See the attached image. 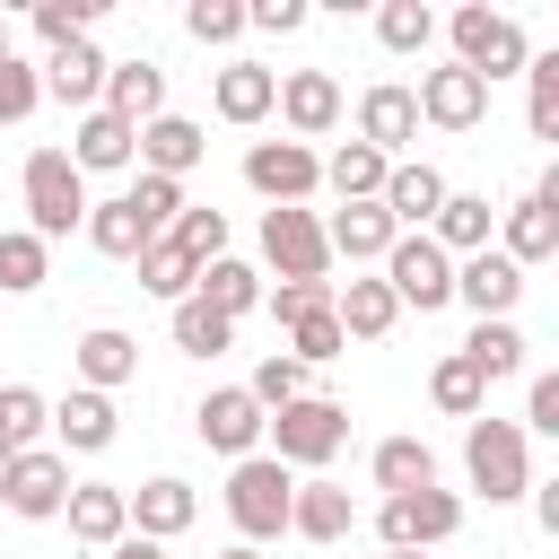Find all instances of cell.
Masks as SVG:
<instances>
[{
	"label": "cell",
	"instance_id": "1",
	"mask_svg": "<svg viewBox=\"0 0 559 559\" xmlns=\"http://www.w3.org/2000/svg\"><path fill=\"white\" fill-rule=\"evenodd\" d=\"M463 472H472V489H480L489 507H507V498H533V454H524V428L480 411V419L463 428Z\"/></svg>",
	"mask_w": 559,
	"mask_h": 559
},
{
	"label": "cell",
	"instance_id": "2",
	"mask_svg": "<svg viewBox=\"0 0 559 559\" xmlns=\"http://www.w3.org/2000/svg\"><path fill=\"white\" fill-rule=\"evenodd\" d=\"M445 35H454V61H463V70H480L489 87L533 70V44H524V26H515L507 9H480V0H472V9H454V17H445Z\"/></svg>",
	"mask_w": 559,
	"mask_h": 559
},
{
	"label": "cell",
	"instance_id": "3",
	"mask_svg": "<svg viewBox=\"0 0 559 559\" xmlns=\"http://www.w3.org/2000/svg\"><path fill=\"white\" fill-rule=\"evenodd\" d=\"M87 175H79V157L70 148H35L26 157V227L52 245V236H70V227H87Z\"/></svg>",
	"mask_w": 559,
	"mask_h": 559
},
{
	"label": "cell",
	"instance_id": "4",
	"mask_svg": "<svg viewBox=\"0 0 559 559\" xmlns=\"http://www.w3.org/2000/svg\"><path fill=\"white\" fill-rule=\"evenodd\" d=\"M227 515H236L245 542L288 533V515H297V480H288V463H280V454H245V463L227 472Z\"/></svg>",
	"mask_w": 559,
	"mask_h": 559
},
{
	"label": "cell",
	"instance_id": "5",
	"mask_svg": "<svg viewBox=\"0 0 559 559\" xmlns=\"http://www.w3.org/2000/svg\"><path fill=\"white\" fill-rule=\"evenodd\" d=\"M341 445H349V411H341L332 393H306V402L271 411V454H280L288 472H323Z\"/></svg>",
	"mask_w": 559,
	"mask_h": 559
},
{
	"label": "cell",
	"instance_id": "6",
	"mask_svg": "<svg viewBox=\"0 0 559 559\" xmlns=\"http://www.w3.org/2000/svg\"><path fill=\"white\" fill-rule=\"evenodd\" d=\"M454 271H463V262H454V253H445L428 227H419V236H402V245L384 253V280H393V297H402V306H419V314L454 306Z\"/></svg>",
	"mask_w": 559,
	"mask_h": 559
},
{
	"label": "cell",
	"instance_id": "7",
	"mask_svg": "<svg viewBox=\"0 0 559 559\" xmlns=\"http://www.w3.org/2000/svg\"><path fill=\"white\" fill-rule=\"evenodd\" d=\"M245 183L271 201V210H306V192L323 183V157L306 140H253L245 148Z\"/></svg>",
	"mask_w": 559,
	"mask_h": 559
},
{
	"label": "cell",
	"instance_id": "8",
	"mask_svg": "<svg viewBox=\"0 0 559 559\" xmlns=\"http://www.w3.org/2000/svg\"><path fill=\"white\" fill-rule=\"evenodd\" d=\"M376 533H384V550H437V542L463 533V498H454V489L384 498V507H376Z\"/></svg>",
	"mask_w": 559,
	"mask_h": 559
},
{
	"label": "cell",
	"instance_id": "9",
	"mask_svg": "<svg viewBox=\"0 0 559 559\" xmlns=\"http://www.w3.org/2000/svg\"><path fill=\"white\" fill-rule=\"evenodd\" d=\"M262 262L280 280H323L332 271V236L314 210H262Z\"/></svg>",
	"mask_w": 559,
	"mask_h": 559
},
{
	"label": "cell",
	"instance_id": "10",
	"mask_svg": "<svg viewBox=\"0 0 559 559\" xmlns=\"http://www.w3.org/2000/svg\"><path fill=\"white\" fill-rule=\"evenodd\" d=\"M192 428H201V445H210V454H236V463H245V454L271 437V411L253 402V384H218V393H201Z\"/></svg>",
	"mask_w": 559,
	"mask_h": 559
},
{
	"label": "cell",
	"instance_id": "11",
	"mask_svg": "<svg viewBox=\"0 0 559 559\" xmlns=\"http://www.w3.org/2000/svg\"><path fill=\"white\" fill-rule=\"evenodd\" d=\"M480 114H489V79H480V70H463V61L419 70V122H437V131H472Z\"/></svg>",
	"mask_w": 559,
	"mask_h": 559
},
{
	"label": "cell",
	"instance_id": "12",
	"mask_svg": "<svg viewBox=\"0 0 559 559\" xmlns=\"http://www.w3.org/2000/svg\"><path fill=\"white\" fill-rule=\"evenodd\" d=\"M70 454L61 445H35V454H17V472H9V515H26V524H44V515H70Z\"/></svg>",
	"mask_w": 559,
	"mask_h": 559
},
{
	"label": "cell",
	"instance_id": "13",
	"mask_svg": "<svg viewBox=\"0 0 559 559\" xmlns=\"http://www.w3.org/2000/svg\"><path fill=\"white\" fill-rule=\"evenodd\" d=\"M323 236H332V253L358 271V262H384L393 245H402V227H393V210L384 201H341L332 218H323Z\"/></svg>",
	"mask_w": 559,
	"mask_h": 559
},
{
	"label": "cell",
	"instance_id": "14",
	"mask_svg": "<svg viewBox=\"0 0 559 559\" xmlns=\"http://www.w3.org/2000/svg\"><path fill=\"white\" fill-rule=\"evenodd\" d=\"M454 297H463L480 323H507V314H515V297H524V271L489 245V253H472V262L454 271Z\"/></svg>",
	"mask_w": 559,
	"mask_h": 559
},
{
	"label": "cell",
	"instance_id": "15",
	"mask_svg": "<svg viewBox=\"0 0 559 559\" xmlns=\"http://www.w3.org/2000/svg\"><path fill=\"white\" fill-rule=\"evenodd\" d=\"M358 140L384 148V157L411 148V140H419V87H393V79L367 87V96H358Z\"/></svg>",
	"mask_w": 559,
	"mask_h": 559
},
{
	"label": "cell",
	"instance_id": "16",
	"mask_svg": "<svg viewBox=\"0 0 559 559\" xmlns=\"http://www.w3.org/2000/svg\"><path fill=\"white\" fill-rule=\"evenodd\" d=\"M105 79H114V61H105L96 44H61V52L44 61V96H61V105H79V114L105 105Z\"/></svg>",
	"mask_w": 559,
	"mask_h": 559
},
{
	"label": "cell",
	"instance_id": "17",
	"mask_svg": "<svg viewBox=\"0 0 559 559\" xmlns=\"http://www.w3.org/2000/svg\"><path fill=\"white\" fill-rule=\"evenodd\" d=\"M280 114H288L297 140H323V131L341 122V79H332V70H288V79H280Z\"/></svg>",
	"mask_w": 559,
	"mask_h": 559
},
{
	"label": "cell",
	"instance_id": "18",
	"mask_svg": "<svg viewBox=\"0 0 559 559\" xmlns=\"http://www.w3.org/2000/svg\"><path fill=\"white\" fill-rule=\"evenodd\" d=\"M70 157H79V175H114V166H131L140 157V122H122V114H79V131H70Z\"/></svg>",
	"mask_w": 559,
	"mask_h": 559
},
{
	"label": "cell",
	"instance_id": "19",
	"mask_svg": "<svg viewBox=\"0 0 559 559\" xmlns=\"http://www.w3.org/2000/svg\"><path fill=\"white\" fill-rule=\"evenodd\" d=\"M70 367H79V384H87V393H114V384H131V376H140V341H131V332H114V323H96V332H79Z\"/></svg>",
	"mask_w": 559,
	"mask_h": 559
},
{
	"label": "cell",
	"instance_id": "20",
	"mask_svg": "<svg viewBox=\"0 0 559 559\" xmlns=\"http://www.w3.org/2000/svg\"><path fill=\"white\" fill-rule=\"evenodd\" d=\"M70 533H79L87 550H114V542L131 533V489H114V480H79V489H70Z\"/></svg>",
	"mask_w": 559,
	"mask_h": 559
},
{
	"label": "cell",
	"instance_id": "21",
	"mask_svg": "<svg viewBox=\"0 0 559 559\" xmlns=\"http://www.w3.org/2000/svg\"><path fill=\"white\" fill-rule=\"evenodd\" d=\"M201 148H210V140H201V122H183V114H157V122L140 131V175H175V183H183V175L201 166Z\"/></svg>",
	"mask_w": 559,
	"mask_h": 559
},
{
	"label": "cell",
	"instance_id": "22",
	"mask_svg": "<svg viewBox=\"0 0 559 559\" xmlns=\"http://www.w3.org/2000/svg\"><path fill=\"white\" fill-rule=\"evenodd\" d=\"M87 245H96V253H114V262H140V253L157 245V227L140 218V201H131V192H114V201H96V210H87Z\"/></svg>",
	"mask_w": 559,
	"mask_h": 559
},
{
	"label": "cell",
	"instance_id": "23",
	"mask_svg": "<svg viewBox=\"0 0 559 559\" xmlns=\"http://www.w3.org/2000/svg\"><path fill=\"white\" fill-rule=\"evenodd\" d=\"M105 114H122V122H157L166 114V70L157 61H114V79H105Z\"/></svg>",
	"mask_w": 559,
	"mask_h": 559
},
{
	"label": "cell",
	"instance_id": "24",
	"mask_svg": "<svg viewBox=\"0 0 559 559\" xmlns=\"http://www.w3.org/2000/svg\"><path fill=\"white\" fill-rule=\"evenodd\" d=\"M384 210H393V227H402V236L437 227V210H445V175H437V166H393V183H384Z\"/></svg>",
	"mask_w": 559,
	"mask_h": 559
},
{
	"label": "cell",
	"instance_id": "25",
	"mask_svg": "<svg viewBox=\"0 0 559 559\" xmlns=\"http://www.w3.org/2000/svg\"><path fill=\"white\" fill-rule=\"evenodd\" d=\"M52 437H61V454H105L114 445V393H70L61 411H52Z\"/></svg>",
	"mask_w": 559,
	"mask_h": 559
},
{
	"label": "cell",
	"instance_id": "26",
	"mask_svg": "<svg viewBox=\"0 0 559 559\" xmlns=\"http://www.w3.org/2000/svg\"><path fill=\"white\" fill-rule=\"evenodd\" d=\"M192 515H201V498H192V489H183L175 472H166V480H140V489H131V524H140L148 542H175V533H183Z\"/></svg>",
	"mask_w": 559,
	"mask_h": 559
},
{
	"label": "cell",
	"instance_id": "27",
	"mask_svg": "<svg viewBox=\"0 0 559 559\" xmlns=\"http://www.w3.org/2000/svg\"><path fill=\"white\" fill-rule=\"evenodd\" d=\"M210 96H218V114H227V122H262V114L280 105V70H262V61H227Z\"/></svg>",
	"mask_w": 559,
	"mask_h": 559
},
{
	"label": "cell",
	"instance_id": "28",
	"mask_svg": "<svg viewBox=\"0 0 559 559\" xmlns=\"http://www.w3.org/2000/svg\"><path fill=\"white\" fill-rule=\"evenodd\" d=\"M393 323H402V297H393V280H384V271L341 288V332H349V341H384Z\"/></svg>",
	"mask_w": 559,
	"mask_h": 559
},
{
	"label": "cell",
	"instance_id": "29",
	"mask_svg": "<svg viewBox=\"0 0 559 559\" xmlns=\"http://www.w3.org/2000/svg\"><path fill=\"white\" fill-rule=\"evenodd\" d=\"M367 472H376V489H384V498H419V489H437V454H428L419 437H384Z\"/></svg>",
	"mask_w": 559,
	"mask_h": 559
},
{
	"label": "cell",
	"instance_id": "30",
	"mask_svg": "<svg viewBox=\"0 0 559 559\" xmlns=\"http://www.w3.org/2000/svg\"><path fill=\"white\" fill-rule=\"evenodd\" d=\"M323 183H332L341 201H384V183H393V157H384V148H367V140H349V148H332Z\"/></svg>",
	"mask_w": 559,
	"mask_h": 559
},
{
	"label": "cell",
	"instance_id": "31",
	"mask_svg": "<svg viewBox=\"0 0 559 559\" xmlns=\"http://www.w3.org/2000/svg\"><path fill=\"white\" fill-rule=\"evenodd\" d=\"M192 297H210V306H218V314L236 323V314H253V306H262L271 288H262V271H253V262L218 253V262H201V288H192Z\"/></svg>",
	"mask_w": 559,
	"mask_h": 559
},
{
	"label": "cell",
	"instance_id": "32",
	"mask_svg": "<svg viewBox=\"0 0 559 559\" xmlns=\"http://www.w3.org/2000/svg\"><path fill=\"white\" fill-rule=\"evenodd\" d=\"M498 253L524 271V262H559V218L542 210V201H515L507 210V227H498Z\"/></svg>",
	"mask_w": 559,
	"mask_h": 559
},
{
	"label": "cell",
	"instance_id": "33",
	"mask_svg": "<svg viewBox=\"0 0 559 559\" xmlns=\"http://www.w3.org/2000/svg\"><path fill=\"white\" fill-rule=\"evenodd\" d=\"M349 489H332V480H297V515H288V533H306V542H341L349 533Z\"/></svg>",
	"mask_w": 559,
	"mask_h": 559
},
{
	"label": "cell",
	"instance_id": "34",
	"mask_svg": "<svg viewBox=\"0 0 559 559\" xmlns=\"http://www.w3.org/2000/svg\"><path fill=\"white\" fill-rule=\"evenodd\" d=\"M428 236H437L445 253H463V262H472V253H489V201H480V192H445V210H437V227H428Z\"/></svg>",
	"mask_w": 559,
	"mask_h": 559
},
{
	"label": "cell",
	"instance_id": "35",
	"mask_svg": "<svg viewBox=\"0 0 559 559\" xmlns=\"http://www.w3.org/2000/svg\"><path fill=\"white\" fill-rule=\"evenodd\" d=\"M44 428H52L44 393H35V384H0V454H35Z\"/></svg>",
	"mask_w": 559,
	"mask_h": 559
},
{
	"label": "cell",
	"instance_id": "36",
	"mask_svg": "<svg viewBox=\"0 0 559 559\" xmlns=\"http://www.w3.org/2000/svg\"><path fill=\"white\" fill-rule=\"evenodd\" d=\"M140 288H148V297H175V306H183V297L201 288V262H192V253H183L175 236H157V245L140 253Z\"/></svg>",
	"mask_w": 559,
	"mask_h": 559
},
{
	"label": "cell",
	"instance_id": "37",
	"mask_svg": "<svg viewBox=\"0 0 559 559\" xmlns=\"http://www.w3.org/2000/svg\"><path fill=\"white\" fill-rule=\"evenodd\" d=\"M480 393H489V384H480V367H472L463 349L428 367V402H437L445 419H480Z\"/></svg>",
	"mask_w": 559,
	"mask_h": 559
},
{
	"label": "cell",
	"instance_id": "38",
	"mask_svg": "<svg viewBox=\"0 0 559 559\" xmlns=\"http://www.w3.org/2000/svg\"><path fill=\"white\" fill-rule=\"evenodd\" d=\"M227 341H236V323H227L210 297H183V306H175V349H192V358H218Z\"/></svg>",
	"mask_w": 559,
	"mask_h": 559
},
{
	"label": "cell",
	"instance_id": "39",
	"mask_svg": "<svg viewBox=\"0 0 559 559\" xmlns=\"http://www.w3.org/2000/svg\"><path fill=\"white\" fill-rule=\"evenodd\" d=\"M463 358L480 367V384H498V376H515V367H524V332H515V323H472Z\"/></svg>",
	"mask_w": 559,
	"mask_h": 559
},
{
	"label": "cell",
	"instance_id": "40",
	"mask_svg": "<svg viewBox=\"0 0 559 559\" xmlns=\"http://www.w3.org/2000/svg\"><path fill=\"white\" fill-rule=\"evenodd\" d=\"M524 122H533V140H550V157H559V52H542V61L524 70Z\"/></svg>",
	"mask_w": 559,
	"mask_h": 559
},
{
	"label": "cell",
	"instance_id": "41",
	"mask_svg": "<svg viewBox=\"0 0 559 559\" xmlns=\"http://www.w3.org/2000/svg\"><path fill=\"white\" fill-rule=\"evenodd\" d=\"M376 35H384V52H428L437 9H419V0H384V9H376Z\"/></svg>",
	"mask_w": 559,
	"mask_h": 559
},
{
	"label": "cell",
	"instance_id": "42",
	"mask_svg": "<svg viewBox=\"0 0 559 559\" xmlns=\"http://www.w3.org/2000/svg\"><path fill=\"white\" fill-rule=\"evenodd\" d=\"M0 288H9V297L44 288V236H35V227H9V236H0Z\"/></svg>",
	"mask_w": 559,
	"mask_h": 559
},
{
	"label": "cell",
	"instance_id": "43",
	"mask_svg": "<svg viewBox=\"0 0 559 559\" xmlns=\"http://www.w3.org/2000/svg\"><path fill=\"white\" fill-rule=\"evenodd\" d=\"M262 306H271V314H280V323L297 332L306 314H332V306H341V288H332V280H280V288H271Z\"/></svg>",
	"mask_w": 559,
	"mask_h": 559
},
{
	"label": "cell",
	"instance_id": "44",
	"mask_svg": "<svg viewBox=\"0 0 559 559\" xmlns=\"http://www.w3.org/2000/svg\"><path fill=\"white\" fill-rule=\"evenodd\" d=\"M87 26H96V0H35V35L61 52V44H87Z\"/></svg>",
	"mask_w": 559,
	"mask_h": 559
},
{
	"label": "cell",
	"instance_id": "45",
	"mask_svg": "<svg viewBox=\"0 0 559 559\" xmlns=\"http://www.w3.org/2000/svg\"><path fill=\"white\" fill-rule=\"evenodd\" d=\"M341 349H349V332H341V306H332V314H306V323L288 332V358H297V367H323V358H341Z\"/></svg>",
	"mask_w": 559,
	"mask_h": 559
},
{
	"label": "cell",
	"instance_id": "46",
	"mask_svg": "<svg viewBox=\"0 0 559 559\" xmlns=\"http://www.w3.org/2000/svg\"><path fill=\"white\" fill-rule=\"evenodd\" d=\"M253 402H262V411H288V402H306V367H297L288 349H271V358L253 367Z\"/></svg>",
	"mask_w": 559,
	"mask_h": 559
},
{
	"label": "cell",
	"instance_id": "47",
	"mask_svg": "<svg viewBox=\"0 0 559 559\" xmlns=\"http://www.w3.org/2000/svg\"><path fill=\"white\" fill-rule=\"evenodd\" d=\"M183 26H192V44H236V35L253 26V9H236V0H192Z\"/></svg>",
	"mask_w": 559,
	"mask_h": 559
},
{
	"label": "cell",
	"instance_id": "48",
	"mask_svg": "<svg viewBox=\"0 0 559 559\" xmlns=\"http://www.w3.org/2000/svg\"><path fill=\"white\" fill-rule=\"evenodd\" d=\"M35 105H44V70H26V61L9 52V61H0V131H9V122H26Z\"/></svg>",
	"mask_w": 559,
	"mask_h": 559
},
{
	"label": "cell",
	"instance_id": "49",
	"mask_svg": "<svg viewBox=\"0 0 559 559\" xmlns=\"http://www.w3.org/2000/svg\"><path fill=\"white\" fill-rule=\"evenodd\" d=\"M175 245H183L192 262H218V253H227V210H183V218H175Z\"/></svg>",
	"mask_w": 559,
	"mask_h": 559
},
{
	"label": "cell",
	"instance_id": "50",
	"mask_svg": "<svg viewBox=\"0 0 559 559\" xmlns=\"http://www.w3.org/2000/svg\"><path fill=\"white\" fill-rule=\"evenodd\" d=\"M524 419H533L542 437H559V367H550V376H533V402H524Z\"/></svg>",
	"mask_w": 559,
	"mask_h": 559
},
{
	"label": "cell",
	"instance_id": "51",
	"mask_svg": "<svg viewBox=\"0 0 559 559\" xmlns=\"http://www.w3.org/2000/svg\"><path fill=\"white\" fill-rule=\"evenodd\" d=\"M253 26H262V35H288V26H306V0H253Z\"/></svg>",
	"mask_w": 559,
	"mask_h": 559
},
{
	"label": "cell",
	"instance_id": "52",
	"mask_svg": "<svg viewBox=\"0 0 559 559\" xmlns=\"http://www.w3.org/2000/svg\"><path fill=\"white\" fill-rule=\"evenodd\" d=\"M533 515H542V533L559 542V472H550V480H533Z\"/></svg>",
	"mask_w": 559,
	"mask_h": 559
},
{
	"label": "cell",
	"instance_id": "53",
	"mask_svg": "<svg viewBox=\"0 0 559 559\" xmlns=\"http://www.w3.org/2000/svg\"><path fill=\"white\" fill-rule=\"evenodd\" d=\"M114 559H166V542H148V533H122V542H114Z\"/></svg>",
	"mask_w": 559,
	"mask_h": 559
},
{
	"label": "cell",
	"instance_id": "54",
	"mask_svg": "<svg viewBox=\"0 0 559 559\" xmlns=\"http://www.w3.org/2000/svg\"><path fill=\"white\" fill-rule=\"evenodd\" d=\"M533 201H542V210H550V218H559V157H550V166H542V183H533Z\"/></svg>",
	"mask_w": 559,
	"mask_h": 559
},
{
	"label": "cell",
	"instance_id": "55",
	"mask_svg": "<svg viewBox=\"0 0 559 559\" xmlns=\"http://www.w3.org/2000/svg\"><path fill=\"white\" fill-rule=\"evenodd\" d=\"M9 472H17V454H0V507H9Z\"/></svg>",
	"mask_w": 559,
	"mask_h": 559
},
{
	"label": "cell",
	"instance_id": "56",
	"mask_svg": "<svg viewBox=\"0 0 559 559\" xmlns=\"http://www.w3.org/2000/svg\"><path fill=\"white\" fill-rule=\"evenodd\" d=\"M218 559H262V550H253V542H236V550H218Z\"/></svg>",
	"mask_w": 559,
	"mask_h": 559
},
{
	"label": "cell",
	"instance_id": "57",
	"mask_svg": "<svg viewBox=\"0 0 559 559\" xmlns=\"http://www.w3.org/2000/svg\"><path fill=\"white\" fill-rule=\"evenodd\" d=\"M0 61H9V17H0Z\"/></svg>",
	"mask_w": 559,
	"mask_h": 559
},
{
	"label": "cell",
	"instance_id": "58",
	"mask_svg": "<svg viewBox=\"0 0 559 559\" xmlns=\"http://www.w3.org/2000/svg\"><path fill=\"white\" fill-rule=\"evenodd\" d=\"M393 559H428V550H393Z\"/></svg>",
	"mask_w": 559,
	"mask_h": 559
}]
</instances>
